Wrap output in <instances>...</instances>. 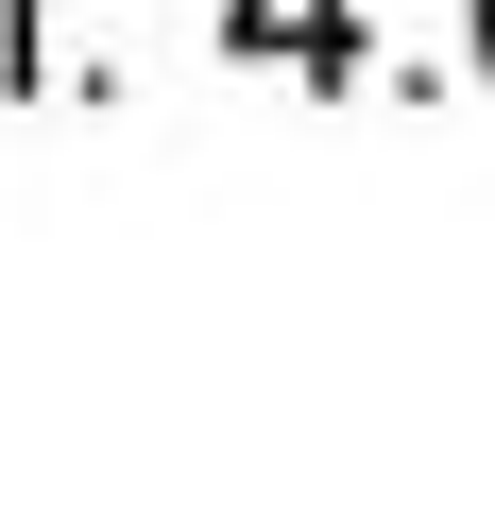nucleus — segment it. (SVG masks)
<instances>
[{
	"label": "nucleus",
	"instance_id": "nucleus-2",
	"mask_svg": "<svg viewBox=\"0 0 495 512\" xmlns=\"http://www.w3.org/2000/svg\"><path fill=\"white\" fill-rule=\"evenodd\" d=\"M0 86H35V0H0Z\"/></svg>",
	"mask_w": 495,
	"mask_h": 512
},
{
	"label": "nucleus",
	"instance_id": "nucleus-1",
	"mask_svg": "<svg viewBox=\"0 0 495 512\" xmlns=\"http://www.w3.org/2000/svg\"><path fill=\"white\" fill-rule=\"evenodd\" d=\"M222 52H239V69L274 52V69L342 86V69H359V18H342V0H239V18H222Z\"/></svg>",
	"mask_w": 495,
	"mask_h": 512
},
{
	"label": "nucleus",
	"instance_id": "nucleus-3",
	"mask_svg": "<svg viewBox=\"0 0 495 512\" xmlns=\"http://www.w3.org/2000/svg\"><path fill=\"white\" fill-rule=\"evenodd\" d=\"M478 69H495V0H478Z\"/></svg>",
	"mask_w": 495,
	"mask_h": 512
}]
</instances>
